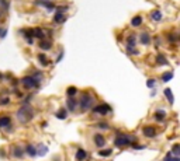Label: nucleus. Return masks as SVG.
<instances>
[{"mask_svg": "<svg viewBox=\"0 0 180 161\" xmlns=\"http://www.w3.org/2000/svg\"><path fill=\"white\" fill-rule=\"evenodd\" d=\"M111 111V107L107 104H101V105H97V107H94L93 108V112L94 113H100V115H106Z\"/></svg>", "mask_w": 180, "mask_h": 161, "instance_id": "5", "label": "nucleus"}, {"mask_svg": "<svg viewBox=\"0 0 180 161\" xmlns=\"http://www.w3.org/2000/svg\"><path fill=\"white\" fill-rule=\"evenodd\" d=\"M66 20V16H65V13H58L53 16V23L55 24H62V23H65Z\"/></svg>", "mask_w": 180, "mask_h": 161, "instance_id": "9", "label": "nucleus"}, {"mask_svg": "<svg viewBox=\"0 0 180 161\" xmlns=\"http://www.w3.org/2000/svg\"><path fill=\"white\" fill-rule=\"evenodd\" d=\"M2 79H3V74H2V73H0V80H2Z\"/></svg>", "mask_w": 180, "mask_h": 161, "instance_id": "39", "label": "nucleus"}, {"mask_svg": "<svg viewBox=\"0 0 180 161\" xmlns=\"http://www.w3.org/2000/svg\"><path fill=\"white\" fill-rule=\"evenodd\" d=\"M111 153H113V150H111V149L100 150V151H98V156H100V157H108Z\"/></svg>", "mask_w": 180, "mask_h": 161, "instance_id": "27", "label": "nucleus"}, {"mask_svg": "<svg viewBox=\"0 0 180 161\" xmlns=\"http://www.w3.org/2000/svg\"><path fill=\"white\" fill-rule=\"evenodd\" d=\"M24 151L28 154V156H31V157H35V156H37V150H35V147H34L33 144H27V146H25Z\"/></svg>", "mask_w": 180, "mask_h": 161, "instance_id": "14", "label": "nucleus"}, {"mask_svg": "<svg viewBox=\"0 0 180 161\" xmlns=\"http://www.w3.org/2000/svg\"><path fill=\"white\" fill-rule=\"evenodd\" d=\"M141 24H142V17H141V16H137V17L132 18V21H131L132 27H139Z\"/></svg>", "mask_w": 180, "mask_h": 161, "instance_id": "22", "label": "nucleus"}, {"mask_svg": "<svg viewBox=\"0 0 180 161\" xmlns=\"http://www.w3.org/2000/svg\"><path fill=\"white\" fill-rule=\"evenodd\" d=\"M172 151H173V154H175L176 157H179V154H180V146L179 144H175V146H173V149H172Z\"/></svg>", "mask_w": 180, "mask_h": 161, "instance_id": "31", "label": "nucleus"}, {"mask_svg": "<svg viewBox=\"0 0 180 161\" xmlns=\"http://www.w3.org/2000/svg\"><path fill=\"white\" fill-rule=\"evenodd\" d=\"M165 116H166V112H165V111H162V109H159V111L155 113V119H156V121H159V122L163 121Z\"/></svg>", "mask_w": 180, "mask_h": 161, "instance_id": "23", "label": "nucleus"}, {"mask_svg": "<svg viewBox=\"0 0 180 161\" xmlns=\"http://www.w3.org/2000/svg\"><path fill=\"white\" fill-rule=\"evenodd\" d=\"M21 83L25 88H38L40 85V79L34 76H25L21 79Z\"/></svg>", "mask_w": 180, "mask_h": 161, "instance_id": "4", "label": "nucleus"}, {"mask_svg": "<svg viewBox=\"0 0 180 161\" xmlns=\"http://www.w3.org/2000/svg\"><path fill=\"white\" fill-rule=\"evenodd\" d=\"M93 97H92V94L89 93H83L82 97H80V100L78 101V105L80 107V111L82 112H86L87 109L92 108V105H93Z\"/></svg>", "mask_w": 180, "mask_h": 161, "instance_id": "3", "label": "nucleus"}, {"mask_svg": "<svg viewBox=\"0 0 180 161\" xmlns=\"http://www.w3.org/2000/svg\"><path fill=\"white\" fill-rule=\"evenodd\" d=\"M56 8V11L58 13H65V11H68V6H58V7H55Z\"/></svg>", "mask_w": 180, "mask_h": 161, "instance_id": "32", "label": "nucleus"}, {"mask_svg": "<svg viewBox=\"0 0 180 161\" xmlns=\"http://www.w3.org/2000/svg\"><path fill=\"white\" fill-rule=\"evenodd\" d=\"M13 156H14L16 158H23V156H24V149L20 147V146L13 147Z\"/></svg>", "mask_w": 180, "mask_h": 161, "instance_id": "10", "label": "nucleus"}, {"mask_svg": "<svg viewBox=\"0 0 180 161\" xmlns=\"http://www.w3.org/2000/svg\"><path fill=\"white\" fill-rule=\"evenodd\" d=\"M76 93H78V88H76V87H69L68 91H66L68 97H75V95H76Z\"/></svg>", "mask_w": 180, "mask_h": 161, "instance_id": "28", "label": "nucleus"}, {"mask_svg": "<svg viewBox=\"0 0 180 161\" xmlns=\"http://www.w3.org/2000/svg\"><path fill=\"white\" fill-rule=\"evenodd\" d=\"M139 41H141L142 45H149L151 44V35H149L148 32H142L141 36H139Z\"/></svg>", "mask_w": 180, "mask_h": 161, "instance_id": "11", "label": "nucleus"}, {"mask_svg": "<svg viewBox=\"0 0 180 161\" xmlns=\"http://www.w3.org/2000/svg\"><path fill=\"white\" fill-rule=\"evenodd\" d=\"M33 36H34V38H38V39H44L45 32L42 31L41 28H34L33 29Z\"/></svg>", "mask_w": 180, "mask_h": 161, "instance_id": "17", "label": "nucleus"}, {"mask_svg": "<svg viewBox=\"0 0 180 161\" xmlns=\"http://www.w3.org/2000/svg\"><path fill=\"white\" fill-rule=\"evenodd\" d=\"M35 150H37L38 156H45V154L48 153V147H47V146H44L42 143H40V144L35 147Z\"/></svg>", "mask_w": 180, "mask_h": 161, "instance_id": "13", "label": "nucleus"}, {"mask_svg": "<svg viewBox=\"0 0 180 161\" xmlns=\"http://www.w3.org/2000/svg\"><path fill=\"white\" fill-rule=\"evenodd\" d=\"M40 48L42 49V51H49V49L52 48V42L51 41H48V39H42L41 42H40Z\"/></svg>", "mask_w": 180, "mask_h": 161, "instance_id": "16", "label": "nucleus"}, {"mask_svg": "<svg viewBox=\"0 0 180 161\" xmlns=\"http://www.w3.org/2000/svg\"><path fill=\"white\" fill-rule=\"evenodd\" d=\"M38 60H40V63H41L42 66H48L49 64V60L47 59V56H45L44 53H40V55H38Z\"/></svg>", "mask_w": 180, "mask_h": 161, "instance_id": "24", "label": "nucleus"}, {"mask_svg": "<svg viewBox=\"0 0 180 161\" xmlns=\"http://www.w3.org/2000/svg\"><path fill=\"white\" fill-rule=\"evenodd\" d=\"M142 133L146 137H155L156 135H158V130H156L153 126H145V128L142 129Z\"/></svg>", "mask_w": 180, "mask_h": 161, "instance_id": "7", "label": "nucleus"}, {"mask_svg": "<svg viewBox=\"0 0 180 161\" xmlns=\"http://www.w3.org/2000/svg\"><path fill=\"white\" fill-rule=\"evenodd\" d=\"M66 107H68V109H69L70 112H75V111H76V107H78V100L73 98V97L66 98Z\"/></svg>", "mask_w": 180, "mask_h": 161, "instance_id": "6", "label": "nucleus"}, {"mask_svg": "<svg viewBox=\"0 0 180 161\" xmlns=\"http://www.w3.org/2000/svg\"><path fill=\"white\" fill-rule=\"evenodd\" d=\"M85 158H87V153L83 149H78V151H76V160L83 161Z\"/></svg>", "mask_w": 180, "mask_h": 161, "instance_id": "18", "label": "nucleus"}, {"mask_svg": "<svg viewBox=\"0 0 180 161\" xmlns=\"http://www.w3.org/2000/svg\"><path fill=\"white\" fill-rule=\"evenodd\" d=\"M155 83H156V81L153 80V79H149V80L146 81V85L149 87V88H153V87H155Z\"/></svg>", "mask_w": 180, "mask_h": 161, "instance_id": "33", "label": "nucleus"}, {"mask_svg": "<svg viewBox=\"0 0 180 161\" xmlns=\"http://www.w3.org/2000/svg\"><path fill=\"white\" fill-rule=\"evenodd\" d=\"M6 35H7V29H6V28H0V38L3 39V38H6Z\"/></svg>", "mask_w": 180, "mask_h": 161, "instance_id": "35", "label": "nucleus"}, {"mask_svg": "<svg viewBox=\"0 0 180 161\" xmlns=\"http://www.w3.org/2000/svg\"><path fill=\"white\" fill-rule=\"evenodd\" d=\"M55 115H56V118H59V119H65V118L68 116V109H65V108L59 109Z\"/></svg>", "mask_w": 180, "mask_h": 161, "instance_id": "21", "label": "nucleus"}, {"mask_svg": "<svg viewBox=\"0 0 180 161\" xmlns=\"http://www.w3.org/2000/svg\"><path fill=\"white\" fill-rule=\"evenodd\" d=\"M97 128H100V129H108L110 126L107 125V123H104V122H103V123H97Z\"/></svg>", "mask_w": 180, "mask_h": 161, "instance_id": "36", "label": "nucleus"}, {"mask_svg": "<svg viewBox=\"0 0 180 161\" xmlns=\"http://www.w3.org/2000/svg\"><path fill=\"white\" fill-rule=\"evenodd\" d=\"M163 161H180L179 157H172V153H169L166 157L163 158Z\"/></svg>", "mask_w": 180, "mask_h": 161, "instance_id": "29", "label": "nucleus"}, {"mask_svg": "<svg viewBox=\"0 0 180 161\" xmlns=\"http://www.w3.org/2000/svg\"><path fill=\"white\" fill-rule=\"evenodd\" d=\"M134 141H137V137L128 136V135H124L121 132H117V137H115V140H114V144L117 147H124V146L132 144Z\"/></svg>", "mask_w": 180, "mask_h": 161, "instance_id": "2", "label": "nucleus"}, {"mask_svg": "<svg viewBox=\"0 0 180 161\" xmlns=\"http://www.w3.org/2000/svg\"><path fill=\"white\" fill-rule=\"evenodd\" d=\"M156 62L159 64H162V66H166L168 64V60H166V57L162 55V53H158V57H156Z\"/></svg>", "mask_w": 180, "mask_h": 161, "instance_id": "25", "label": "nucleus"}, {"mask_svg": "<svg viewBox=\"0 0 180 161\" xmlns=\"http://www.w3.org/2000/svg\"><path fill=\"white\" fill-rule=\"evenodd\" d=\"M172 77H173V73L172 72H168V73H165L163 76H162V80H163V81H169Z\"/></svg>", "mask_w": 180, "mask_h": 161, "instance_id": "30", "label": "nucleus"}, {"mask_svg": "<svg viewBox=\"0 0 180 161\" xmlns=\"http://www.w3.org/2000/svg\"><path fill=\"white\" fill-rule=\"evenodd\" d=\"M151 18L153 21H160L162 20V13L159 11V10H155V11L151 13Z\"/></svg>", "mask_w": 180, "mask_h": 161, "instance_id": "20", "label": "nucleus"}, {"mask_svg": "<svg viewBox=\"0 0 180 161\" xmlns=\"http://www.w3.org/2000/svg\"><path fill=\"white\" fill-rule=\"evenodd\" d=\"M135 45H137V36L135 34H131L127 38V48H135Z\"/></svg>", "mask_w": 180, "mask_h": 161, "instance_id": "12", "label": "nucleus"}, {"mask_svg": "<svg viewBox=\"0 0 180 161\" xmlns=\"http://www.w3.org/2000/svg\"><path fill=\"white\" fill-rule=\"evenodd\" d=\"M34 116V111L30 108L28 105H23L20 109H18V112H17V118H18V121L21 123H27L28 121H31Z\"/></svg>", "mask_w": 180, "mask_h": 161, "instance_id": "1", "label": "nucleus"}, {"mask_svg": "<svg viewBox=\"0 0 180 161\" xmlns=\"http://www.w3.org/2000/svg\"><path fill=\"white\" fill-rule=\"evenodd\" d=\"M127 52H128V55H138V51L135 48H127Z\"/></svg>", "mask_w": 180, "mask_h": 161, "instance_id": "34", "label": "nucleus"}, {"mask_svg": "<svg viewBox=\"0 0 180 161\" xmlns=\"http://www.w3.org/2000/svg\"><path fill=\"white\" fill-rule=\"evenodd\" d=\"M37 4H41V6H44V7H47L48 10H52V8H55V4L51 3V2H47V0H38Z\"/></svg>", "mask_w": 180, "mask_h": 161, "instance_id": "19", "label": "nucleus"}, {"mask_svg": "<svg viewBox=\"0 0 180 161\" xmlns=\"http://www.w3.org/2000/svg\"><path fill=\"white\" fill-rule=\"evenodd\" d=\"M62 57H63V52H61V53H59V56L56 57V63H59V62L62 60Z\"/></svg>", "mask_w": 180, "mask_h": 161, "instance_id": "38", "label": "nucleus"}, {"mask_svg": "<svg viewBox=\"0 0 180 161\" xmlns=\"http://www.w3.org/2000/svg\"><path fill=\"white\" fill-rule=\"evenodd\" d=\"M165 95H166V98H168V101L170 102V104H173V94H172V90L170 88H165Z\"/></svg>", "mask_w": 180, "mask_h": 161, "instance_id": "26", "label": "nucleus"}, {"mask_svg": "<svg viewBox=\"0 0 180 161\" xmlns=\"http://www.w3.org/2000/svg\"><path fill=\"white\" fill-rule=\"evenodd\" d=\"M94 144L97 146V147H103V146L106 144V139H104V136H101L100 133L94 135Z\"/></svg>", "mask_w": 180, "mask_h": 161, "instance_id": "8", "label": "nucleus"}, {"mask_svg": "<svg viewBox=\"0 0 180 161\" xmlns=\"http://www.w3.org/2000/svg\"><path fill=\"white\" fill-rule=\"evenodd\" d=\"M11 123V118L10 116H0V128H7Z\"/></svg>", "mask_w": 180, "mask_h": 161, "instance_id": "15", "label": "nucleus"}, {"mask_svg": "<svg viewBox=\"0 0 180 161\" xmlns=\"http://www.w3.org/2000/svg\"><path fill=\"white\" fill-rule=\"evenodd\" d=\"M8 102H10V98H7V97H6V98H3V100L0 101V105H7Z\"/></svg>", "mask_w": 180, "mask_h": 161, "instance_id": "37", "label": "nucleus"}]
</instances>
